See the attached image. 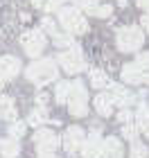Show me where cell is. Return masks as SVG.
Instances as JSON below:
<instances>
[{
  "instance_id": "f1b7e54d",
  "label": "cell",
  "mask_w": 149,
  "mask_h": 158,
  "mask_svg": "<svg viewBox=\"0 0 149 158\" xmlns=\"http://www.w3.org/2000/svg\"><path fill=\"white\" fill-rule=\"evenodd\" d=\"M140 30L149 32V14H143V27H140Z\"/></svg>"
},
{
  "instance_id": "7402d4cb",
  "label": "cell",
  "mask_w": 149,
  "mask_h": 158,
  "mask_svg": "<svg viewBox=\"0 0 149 158\" xmlns=\"http://www.w3.org/2000/svg\"><path fill=\"white\" fill-rule=\"evenodd\" d=\"M52 41H54V45H56V48H66V50L75 45L72 36H70V34H61V32H56L54 36H52Z\"/></svg>"
},
{
  "instance_id": "30bf717a",
  "label": "cell",
  "mask_w": 149,
  "mask_h": 158,
  "mask_svg": "<svg viewBox=\"0 0 149 158\" xmlns=\"http://www.w3.org/2000/svg\"><path fill=\"white\" fill-rule=\"evenodd\" d=\"M84 140H86V133H84L81 127H70V129H66V133H63V147H66L68 154H77L81 149Z\"/></svg>"
},
{
  "instance_id": "5bb4252c",
  "label": "cell",
  "mask_w": 149,
  "mask_h": 158,
  "mask_svg": "<svg viewBox=\"0 0 149 158\" xmlns=\"http://www.w3.org/2000/svg\"><path fill=\"white\" fill-rule=\"evenodd\" d=\"M77 5H79L86 14L97 16V18H109L113 14V7L111 5H99V2H90V0H77Z\"/></svg>"
},
{
  "instance_id": "cb8c5ba5",
  "label": "cell",
  "mask_w": 149,
  "mask_h": 158,
  "mask_svg": "<svg viewBox=\"0 0 149 158\" xmlns=\"http://www.w3.org/2000/svg\"><path fill=\"white\" fill-rule=\"evenodd\" d=\"M138 131H140V129L136 124H131V122H129V124H122V135L126 140H131V142L138 140Z\"/></svg>"
},
{
  "instance_id": "e575fe53",
  "label": "cell",
  "mask_w": 149,
  "mask_h": 158,
  "mask_svg": "<svg viewBox=\"0 0 149 158\" xmlns=\"http://www.w3.org/2000/svg\"><path fill=\"white\" fill-rule=\"evenodd\" d=\"M90 2H99V0H90Z\"/></svg>"
},
{
  "instance_id": "f546056e",
  "label": "cell",
  "mask_w": 149,
  "mask_h": 158,
  "mask_svg": "<svg viewBox=\"0 0 149 158\" xmlns=\"http://www.w3.org/2000/svg\"><path fill=\"white\" fill-rule=\"evenodd\" d=\"M138 84H147V86H149V73H145V75H140V79H138Z\"/></svg>"
},
{
  "instance_id": "1f68e13d",
  "label": "cell",
  "mask_w": 149,
  "mask_h": 158,
  "mask_svg": "<svg viewBox=\"0 0 149 158\" xmlns=\"http://www.w3.org/2000/svg\"><path fill=\"white\" fill-rule=\"evenodd\" d=\"M30 2H32L34 7H43V5H45V0H30Z\"/></svg>"
},
{
  "instance_id": "277c9868",
  "label": "cell",
  "mask_w": 149,
  "mask_h": 158,
  "mask_svg": "<svg viewBox=\"0 0 149 158\" xmlns=\"http://www.w3.org/2000/svg\"><path fill=\"white\" fill-rule=\"evenodd\" d=\"M66 104L70 109V115H75V118H84L88 113V90L81 79L72 81V90H70V97Z\"/></svg>"
},
{
  "instance_id": "ba28073f",
  "label": "cell",
  "mask_w": 149,
  "mask_h": 158,
  "mask_svg": "<svg viewBox=\"0 0 149 158\" xmlns=\"http://www.w3.org/2000/svg\"><path fill=\"white\" fill-rule=\"evenodd\" d=\"M59 145H61V138L50 129H39L34 133V147L39 154H54Z\"/></svg>"
},
{
  "instance_id": "836d02e7",
  "label": "cell",
  "mask_w": 149,
  "mask_h": 158,
  "mask_svg": "<svg viewBox=\"0 0 149 158\" xmlns=\"http://www.w3.org/2000/svg\"><path fill=\"white\" fill-rule=\"evenodd\" d=\"M2 84H5V81H2V79H0V88H2Z\"/></svg>"
},
{
  "instance_id": "6da1fadb",
  "label": "cell",
  "mask_w": 149,
  "mask_h": 158,
  "mask_svg": "<svg viewBox=\"0 0 149 158\" xmlns=\"http://www.w3.org/2000/svg\"><path fill=\"white\" fill-rule=\"evenodd\" d=\"M25 77L30 79L32 84L36 86H45L50 81H56V77H59V68H56V61L54 59H39L30 63V66L25 68Z\"/></svg>"
},
{
  "instance_id": "484cf974",
  "label": "cell",
  "mask_w": 149,
  "mask_h": 158,
  "mask_svg": "<svg viewBox=\"0 0 149 158\" xmlns=\"http://www.w3.org/2000/svg\"><path fill=\"white\" fill-rule=\"evenodd\" d=\"M63 2H66V0H48L43 7H45V11H59L63 7Z\"/></svg>"
},
{
  "instance_id": "52a82bcc",
  "label": "cell",
  "mask_w": 149,
  "mask_h": 158,
  "mask_svg": "<svg viewBox=\"0 0 149 158\" xmlns=\"http://www.w3.org/2000/svg\"><path fill=\"white\" fill-rule=\"evenodd\" d=\"M149 73V52H143L136 56V61L126 63V66L122 68V79L126 84H138L140 75Z\"/></svg>"
},
{
  "instance_id": "8d00e7d4",
  "label": "cell",
  "mask_w": 149,
  "mask_h": 158,
  "mask_svg": "<svg viewBox=\"0 0 149 158\" xmlns=\"http://www.w3.org/2000/svg\"><path fill=\"white\" fill-rule=\"evenodd\" d=\"M75 2H77V0H75Z\"/></svg>"
},
{
  "instance_id": "e0dca14e",
  "label": "cell",
  "mask_w": 149,
  "mask_h": 158,
  "mask_svg": "<svg viewBox=\"0 0 149 158\" xmlns=\"http://www.w3.org/2000/svg\"><path fill=\"white\" fill-rule=\"evenodd\" d=\"M0 115L7 118L9 122L16 120V106H14V99L7 95H0Z\"/></svg>"
},
{
  "instance_id": "7a4b0ae2",
  "label": "cell",
  "mask_w": 149,
  "mask_h": 158,
  "mask_svg": "<svg viewBox=\"0 0 149 158\" xmlns=\"http://www.w3.org/2000/svg\"><path fill=\"white\" fill-rule=\"evenodd\" d=\"M143 43H145V32L136 25L120 27L115 32V45L120 52H136L143 48Z\"/></svg>"
},
{
  "instance_id": "4fadbf2b",
  "label": "cell",
  "mask_w": 149,
  "mask_h": 158,
  "mask_svg": "<svg viewBox=\"0 0 149 158\" xmlns=\"http://www.w3.org/2000/svg\"><path fill=\"white\" fill-rule=\"evenodd\" d=\"M102 156L104 158H122L124 156V147L115 135L102 138Z\"/></svg>"
},
{
  "instance_id": "9a60e30c",
  "label": "cell",
  "mask_w": 149,
  "mask_h": 158,
  "mask_svg": "<svg viewBox=\"0 0 149 158\" xmlns=\"http://www.w3.org/2000/svg\"><path fill=\"white\" fill-rule=\"evenodd\" d=\"M93 104H95V111H97L102 118H109L111 113H113V102H111L109 95H104V93H99V95L93 99Z\"/></svg>"
},
{
  "instance_id": "2e32d148",
  "label": "cell",
  "mask_w": 149,
  "mask_h": 158,
  "mask_svg": "<svg viewBox=\"0 0 149 158\" xmlns=\"http://www.w3.org/2000/svg\"><path fill=\"white\" fill-rule=\"evenodd\" d=\"M0 154H2V158H16V156L20 154V145H18V140H14V138L0 140Z\"/></svg>"
},
{
  "instance_id": "3957f363",
  "label": "cell",
  "mask_w": 149,
  "mask_h": 158,
  "mask_svg": "<svg viewBox=\"0 0 149 158\" xmlns=\"http://www.w3.org/2000/svg\"><path fill=\"white\" fill-rule=\"evenodd\" d=\"M59 23L66 30V34H70V36L88 32V20L84 18V14L77 7H61L59 9Z\"/></svg>"
},
{
  "instance_id": "d4e9b609",
  "label": "cell",
  "mask_w": 149,
  "mask_h": 158,
  "mask_svg": "<svg viewBox=\"0 0 149 158\" xmlns=\"http://www.w3.org/2000/svg\"><path fill=\"white\" fill-rule=\"evenodd\" d=\"M43 30L50 34V36H54V34L59 32V30H56V23H54V20L50 18V16H45L43 20H41V32H43Z\"/></svg>"
},
{
  "instance_id": "ffe728a7",
  "label": "cell",
  "mask_w": 149,
  "mask_h": 158,
  "mask_svg": "<svg viewBox=\"0 0 149 158\" xmlns=\"http://www.w3.org/2000/svg\"><path fill=\"white\" fill-rule=\"evenodd\" d=\"M43 122H48V111L45 109H34L27 115V124H32V127H41Z\"/></svg>"
},
{
  "instance_id": "4316f807",
  "label": "cell",
  "mask_w": 149,
  "mask_h": 158,
  "mask_svg": "<svg viewBox=\"0 0 149 158\" xmlns=\"http://www.w3.org/2000/svg\"><path fill=\"white\" fill-rule=\"evenodd\" d=\"M131 120H133V115H131V111H129V109H122V111H120L118 122H122V124H129Z\"/></svg>"
},
{
  "instance_id": "83f0119b",
  "label": "cell",
  "mask_w": 149,
  "mask_h": 158,
  "mask_svg": "<svg viewBox=\"0 0 149 158\" xmlns=\"http://www.w3.org/2000/svg\"><path fill=\"white\" fill-rule=\"evenodd\" d=\"M45 102H48V95H45V93H39V95H36V104H39V109H45Z\"/></svg>"
},
{
  "instance_id": "4dcf8cb0",
  "label": "cell",
  "mask_w": 149,
  "mask_h": 158,
  "mask_svg": "<svg viewBox=\"0 0 149 158\" xmlns=\"http://www.w3.org/2000/svg\"><path fill=\"white\" fill-rule=\"evenodd\" d=\"M138 7H143V9H149V0H136Z\"/></svg>"
},
{
  "instance_id": "d590c367",
  "label": "cell",
  "mask_w": 149,
  "mask_h": 158,
  "mask_svg": "<svg viewBox=\"0 0 149 158\" xmlns=\"http://www.w3.org/2000/svg\"><path fill=\"white\" fill-rule=\"evenodd\" d=\"M0 120H2V115H0Z\"/></svg>"
},
{
  "instance_id": "44dd1931",
  "label": "cell",
  "mask_w": 149,
  "mask_h": 158,
  "mask_svg": "<svg viewBox=\"0 0 149 158\" xmlns=\"http://www.w3.org/2000/svg\"><path fill=\"white\" fill-rule=\"evenodd\" d=\"M149 156V147L143 145L140 140H133L131 142V158H147Z\"/></svg>"
},
{
  "instance_id": "5b68a950",
  "label": "cell",
  "mask_w": 149,
  "mask_h": 158,
  "mask_svg": "<svg viewBox=\"0 0 149 158\" xmlns=\"http://www.w3.org/2000/svg\"><path fill=\"white\" fill-rule=\"evenodd\" d=\"M56 63H59V66L66 70L68 75H77V73H81V70L86 68V61H84V54H81L79 45H72V48L59 52Z\"/></svg>"
},
{
  "instance_id": "9c48e42d",
  "label": "cell",
  "mask_w": 149,
  "mask_h": 158,
  "mask_svg": "<svg viewBox=\"0 0 149 158\" xmlns=\"http://www.w3.org/2000/svg\"><path fill=\"white\" fill-rule=\"evenodd\" d=\"M109 90H111V102L115 104V106H120V109H126L129 104H133L136 102V95L126 88V86H120V84H113V81H109Z\"/></svg>"
},
{
  "instance_id": "d6a6232c",
  "label": "cell",
  "mask_w": 149,
  "mask_h": 158,
  "mask_svg": "<svg viewBox=\"0 0 149 158\" xmlns=\"http://www.w3.org/2000/svg\"><path fill=\"white\" fill-rule=\"evenodd\" d=\"M39 158H59V156H54V154H39Z\"/></svg>"
},
{
  "instance_id": "8992f818",
  "label": "cell",
  "mask_w": 149,
  "mask_h": 158,
  "mask_svg": "<svg viewBox=\"0 0 149 158\" xmlns=\"http://www.w3.org/2000/svg\"><path fill=\"white\" fill-rule=\"evenodd\" d=\"M20 45H23L25 54L34 59V56H39V54L45 50L48 39H45V34L41 32V30H27L23 36H20Z\"/></svg>"
},
{
  "instance_id": "7c38bea8",
  "label": "cell",
  "mask_w": 149,
  "mask_h": 158,
  "mask_svg": "<svg viewBox=\"0 0 149 158\" xmlns=\"http://www.w3.org/2000/svg\"><path fill=\"white\" fill-rule=\"evenodd\" d=\"M18 73H20V59L18 56H11V54L0 56V79L2 81H9Z\"/></svg>"
},
{
  "instance_id": "8fae6325",
  "label": "cell",
  "mask_w": 149,
  "mask_h": 158,
  "mask_svg": "<svg viewBox=\"0 0 149 158\" xmlns=\"http://www.w3.org/2000/svg\"><path fill=\"white\" fill-rule=\"evenodd\" d=\"M79 152L84 154V158H104L102 156V138H99V131H90V135L84 140V145Z\"/></svg>"
},
{
  "instance_id": "ac0fdd59",
  "label": "cell",
  "mask_w": 149,
  "mask_h": 158,
  "mask_svg": "<svg viewBox=\"0 0 149 158\" xmlns=\"http://www.w3.org/2000/svg\"><path fill=\"white\" fill-rule=\"evenodd\" d=\"M88 79H90V86H93V88H106V86H109V75H106L104 70H99V68H90Z\"/></svg>"
},
{
  "instance_id": "603a6c76",
  "label": "cell",
  "mask_w": 149,
  "mask_h": 158,
  "mask_svg": "<svg viewBox=\"0 0 149 158\" xmlns=\"http://www.w3.org/2000/svg\"><path fill=\"white\" fill-rule=\"evenodd\" d=\"M25 133V122H20V120H14L11 124H9V135L14 140L16 138H20V135Z\"/></svg>"
},
{
  "instance_id": "d6986e66",
  "label": "cell",
  "mask_w": 149,
  "mask_h": 158,
  "mask_svg": "<svg viewBox=\"0 0 149 158\" xmlns=\"http://www.w3.org/2000/svg\"><path fill=\"white\" fill-rule=\"evenodd\" d=\"M70 90H72V81H59L54 88V97L59 104H66L68 97H70Z\"/></svg>"
}]
</instances>
